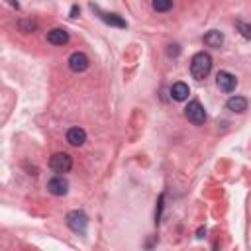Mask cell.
<instances>
[{"label":"cell","instance_id":"cell-2","mask_svg":"<svg viewBox=\"0 0 251 251\" xmlns=\"http://www.w3.org/2000/svg\"><path fill=\"white\" fill-rule=\"evenodd\" d=\"M67 226L75 231V233H84L86 226H88V218L82 210H73L67 214Z\"/></svg>","mask_w":251,"mask_h":251},{"label":"cell","instance_id":"cell-5","mask_svg":"<svg viewBox=\"0 0 251 251\" xmlns=\"http://www.w3.org/2000/svg\"><path fill=\"white\" fill-rule=\"evenodd\" d=\"M216 84H218V88L222 92H231L237 86V78H235V75H231L227 71H220L216 75Z\"/></svg>","mask_w":251,"mask_h":251},{"label":"cell","instance_id":"cell-14","mask_svg":"<svg viewBox=\"0 0 251 251\" xmlns=\"http://www.w3.org/2000/svg\"><path fill=\"white\" fill-rule=\"evenodd\" d=\"M171 8H173V0H153L155 12H169Z\"/></svg>","mask_w":251,"mask_h":251},{"label":"cell","instance_id":"cell-16","mask_svg":"<svg viewBox=\"0 0 251 251\" xmlns=\"http://www.w3.org/2000/svg\"><path fill=\"white\" fill-rule=\"evenodd\" d=\"M20 27H22V31H31L35 27V24L33 22H20Z\"/></svg>","mask_w":251,"mask_h":251},{"label":"cell","instance_id":"cell-11","mask_svg":"<svg viewBox=\"0 0 251 251\" xmlns=\"http://www.w3.org/2000/svg\"><path fill=\"white\" fill-rule=\"evenodd\" d=\"M226 106H227V110H231L235 114H241V112L247 110V98H243V96H231Z\"/></svg>","mask_w":251,"mask_h":251},{"label":"cell","instance_id":"cell-8","mask_svg":"<svg viewBox=\"0 0 251 251\" xmlns=\"http://www.w3.org/2000/svg\"><path fill=\"white\" fill-rule=\"evenodd\" d=\"M47 41L51 45H65L69 41V31L63 27H53L47 31Z\"/></svg>","mask_w":251,"mask_h":251},{"label":"cell","instance_id":"cell-15","mask_svg":"<svg viewBox=\"0 0 251 251\" xmlns=\"http://www.w3.org/2000/svg\"><path fill=\"white\" fill-rule=\"evenodd\" d=\"M235 27L239 29V33H241L243 37L251 39V25H247V24H243V22H235Z\"/></svg>","mask_w":251,"mask_h":251},{"label":"cell","instance_id":"cell-12","mask_svg":"<svg viewBox=\"0 0 251 251\" xmlns=\"http://www.w3.org/2000/svg\"><path fill=\"white\" fill-rule=\"evenodd\" d=\"M92 10H96V12H98V16H100L106 24L116 25V27H127V24H126L118 14H106V12H100V10H98V8H94V6H92Z\"/></svg>","mask_w":251,"mask_h":251},{"label":"cell","instance_id":"cell-6","mask_svg":"<svg viewBox=\"0 0 251 251\" xmlns=\"http://www.w3.org/2000/svg\"><path fill=\"white\" fill-rule=\"evenodd\" d=\"M47 190H49L53 196H63V194H67V190H69V180H67L63 175H57V176L49 178Z\"/></svg>","mask_w":251,"mask_h":251},{"label":"cell","instance_id":"cell-1","mask_svg":"<svg viewBox=\"0 0 251 251\" xmlns=\"http://www.w3.org/2000/svg\"><path fill=\"white\" fill-rule=\"evenodd\" d=\"M212 71V57L206 51H198L190 59V75L196 80H204Z\"/></svg>","mask_w":251,"mask_h":251},{"label":"cell","instance_id":"cell-7","mask_svg":"<svg viewBox=\"0 0 251 251\" xmlns=\"http://www.w3.org/2000/svg\"><path fill=\"white\" fill-rule=\"evenodd\" d=\"M69 69L73 73H84L88 69V57L80 51H75L71 57H69Z\"/></svg>","mask_w":251,"mask_h":251},{"label":"cell","instance_id":"cell-13","mask_svg":"<svg viewBox=\"0 0 251 251\" xmlns=\"http://www.w3.org/2000/svg\"><path fill=\"white\" fill-rule=\"evenodd\" d=\"M204 43L208 45V47H222V43H224V35H222V31H218V29H212V31H208L206 35H204Z\"/></svg>","mask_w":251,"mask_h":251},{"label":"cell","instance_id":"cell-3","mask_svg":"<svg viewBox=\"0 0 251 251\" xmlns=\"http://www.w3.org/2000/svg\"><path fill=\"white\" fill-rule=\"evenodd\" d=\"M184 116H186L188 122H192L194 126H200V124L206 122V112H204V108H202V104H200L198 100H192V102L186 104Z\"/></svg>","mask_w":251,"mask_h":251},{"label":"cell","instance_id":"cell-4","mask_svg":"<svg viewBox=\"0 0 251 251\" xmlns=\"http://www.w3.org/2000/svg\"><path fill=\"white\" fill-rule=\"evenodd\" d=\"M49 167L55 173H69L73 169V157L69 153H55L49 159Z\"/></svg>","mask_w":251,"mask_h":251},{"label":"cell","instance_id":"cell-17","mask_svg":"<svg viewBox=\"0 0 251 251\" xmlns=\"http://www.w3.org/2000/svg\"><path fill=\"white\" fill-rule=\"evenodd\" d=\"M167 53H169V55H178V45H169Z\"/></svg>","mask_w":251,"mask_h":251},{"label":"cell","instance_id":"cell-9","mask_svg":"<svg viewBox=\"0 0 251 251\" xmlns=\"http://www.w3.org/2000/svg\"><path fill=\"white\" fill-rule=\"evenodd\" d=\"M67 141H69L71 145L78 147V145H82V143L86 141V131H84L82 127H71V129L67 131Z\"/></svg>","mask_w":251,"mask_h":251},{"label":"cell","instance_id":"cell-10","mask_svg":"<svg viewBox=\"0 0 251 251\" xmlns=\"http://www.w3.org/2000/svg\"><path fill=\"white\" fill-rule=\"evenodd\" d=\"M188 94H190V88H188V84H186V82H175V84H173V88H171V96H173L175 100H178V102L186 100V98H188Z\"/></svg>","mask_w":251,"mask_h":251}]
</instances>
